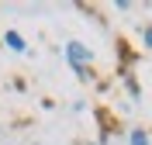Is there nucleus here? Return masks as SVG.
<instances>
[{"label": "nucleus", "instance_id": "f257e3e1", "mask_svg": "<svg viewBox=\"0 0 152 145\" xmlns=\"http://www.w3.org/2000/svg\"><path fill=\"white\" fill-rule=\"evenodd\" d=\"M66 59L76 66V73H80V76H86V73H83V66L94 59V52H90L86 45H80V42H69V45H66Z\"/></svg>", "mask_w": 152, "mask_h": 145}, {"label": "nucleus", "instance_id": "f03ea898", "mask_svg": "<svg viewBox=\"0 0 152 145\" xmlns=\"http://www.w3.org/2000/svg\"><path fill=\"white\" fill-rule=\"evenodd\" d=\"M4 42H7V45L14 48V52H24V48H28V45H24V38H21L18 31H7V38H4Z\"/></svg>", "mask_w": 152, "mask_h": 145}, {"label": "nucleus", "instance_id": "7ed1b4c3", "mask_svg": "<svg viewBox=\"0 0 152 145\" xmlns=\"http://www.w3.org/2000/svg\"><path fill=\"white\" fill-rule=\"evenodd\" d=\"M128 145H152V142H149V135H145L142 128H135V131H132V138H128Z\"/></svg>", "mask_w": 152, "mask_h": 145}, {"label": "nucleus", "instance_id": "20e7f679", "mask_svg": "<svg viewBox=\"0 0 152 145\" xmlns=\"http://www.w3.org/2000/svg\"><path fill=\"white\" fill-rule=\"evenodd\" d=\"M142 38H145V45L152 48V28H142Z\"/></svg>", "mask_w": 152, "mask_h": 145}]
</instances>
